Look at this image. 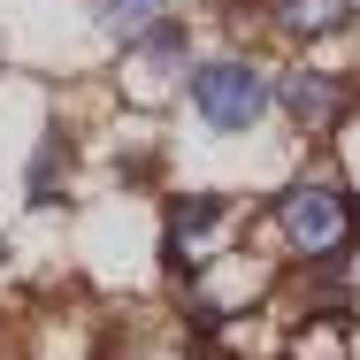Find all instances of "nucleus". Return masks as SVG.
<instances>
[{"instance_id":"nucleus-1","label":"nucleus","mask_w":360,"mask_h":360,"mask_svg":"<svg viewBox=\"0 0 360 360\" xmlns=\"http://www.w3.org/2000/svg\"><path fill=\"white\" fill-rule=\"evenodd\" d=\"M353 192L345 184H330V176H307V184H291L284 200H276V238H284L299 261H338L345 245H353Z\"/></svg>"},{"instance_id":"nucleus-2","label":"nucleus","mask_w":360,"mask_h":360,"mask_svg":"<svg viewBox=\"0 0 360 360\" xmlns=\"http://www.w3.org/2000/svg\"><path fill=\"white\" fill-rule=\"evenodd\" d=\"M192 108H200V123L207 131H253L261 115H269V77L253 70V62H200L192 70Z\"/></svg>"},{"instance_id":"nucleus-3","label":"nucleus","mask_w":360,"mask_h":360,"mask_svg":"<svg viewBox=\"0 0 360 360\" xmlns=\"http://www.w3.org/2000/svg\"><path fill=\"white\" fill-rule=\"evenodd\" d=\"M276 100H284L291 131H330V123L353 108V84L330 77V70H291L284 84H276Z\"/></svg>"},{"instance_id":"nucleus-4","label":"nucleus","mask_w":360,"mask_h":360,"mask_svg":"<svg viewBox=\"0 0 360 360\" xmlns=\"http://www.w3.org/2000/svg\"><path fill=\"white\" fill-rule=\"evenodd\" d=\"M222 222H230V200H222V192H184V200H169V238H161L169 261H176V269H200V261H207L200 245L215 238Z\"/></svg>"},{"instance_id":"nucleus-5","label":"nucleus","mask_w":360,"mask_h":360,"mask_svg":"<svg viewBox=\"0 0 360 360\" xmlns=\"http://www.w3.org/2000/svg\"><path fill=\"white\" fill-rule=\"evenodd\" d=\"M360 15V0H276V31L284 39H330Z\"/></svg>"},{"instance_id":"nucleus-6","label":"nucleus","mask_w":360,"mask_h":360,"mask_svg":"<svg viewBox=\"0 0 360 360\" xmlns=\"http://www.w3.org/2000/svg\"><path fill=\"white\" fill-rule=\"evenodd\" d=\"M161 8L169 0H92L100 31H115V39H153L161 31Z\"/></svg>"},{"instance_id":"nucleus-7","label":"nucleus","mask_w":360,"mask_h":360,"mask_svg":"<svg viewBox=\"0 0 360 360\" xmlns=\"http://www.w3.org/2000/svg\"><path fill=\"white\" fill-rule=\"evenodd\" d=\"M131 70H139V84H176V70H184V31H169V23H161V31L139 46V62H131Z\"/></svg>"}]
</instances>
